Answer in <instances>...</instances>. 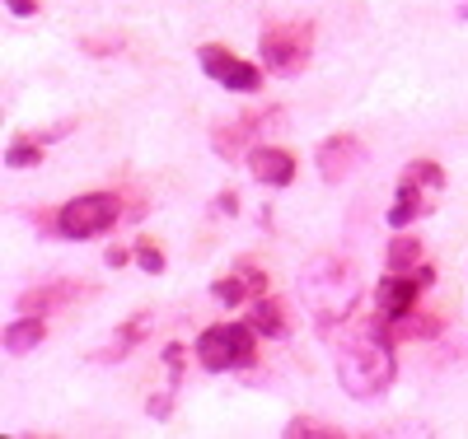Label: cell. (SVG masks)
I'll return each instance as SVG.
<instances>
[{
  "label": "cell",
  "mask_w": 468,
  "mask_h": 439,
  "mask_svg": "<svg viewBox=\"0 0 468 439\" xmlns=\"http://www.w3.org/2000/svg\"><path fill=\"white\" fill-rule=\"evenodd\" d=\"M394 379H399L394 337H388L379 328V318H375L366 332H356L342 346V355H337V383H342V392L356 397V402H370V397L388 392Z\"/></svg>",
  "instance_id": "cell-1"
},
{
  "label": "cell",
  "mask_w": 468,
  "mask_h": 439,
  "mask_svg": "<svg viewBox=\"0 0 468 439\" xmlns=\"http://www.w3.org/2000/svg\"><path fill=\"white\" fill-rule=\"evenodd\" d=\"M300 295H304L309 313H314L324 328H333L337 318L346 323L351 304H356V267H351L346 257L324 253L300 271Z\"/></svg>",
  "instance_id": "cell-2"
},
{
  "label": "cell",
  "mask_w": 468,
  "mask_h": 439,
  "mask_svg": "<svg viewBox=\"0 0 468 439\" xmlns=\"http://www.w3.org/2000/svg\"><path fill=\"white\" fill-rule=\"evenodd\" d=\"M258 57H262V70L267 75H300L314 57V24L309 19H277L258 33Z\"/></svg>",
  "instance_id": "cell-3"
},
{
  "label": "cell",
  "mask_w": 468,
  "mask_h": 439,
  "mask_svg": "<svg viewBox=\"0 0 468 439\" xmlns=\"http://www.w3.org/2000/svg\"><path fill=\"white\" fill-rule=\"evenodd\" d=\"M258 361V328L253 323H211L197 337V365L211 374L249 370Z\"/></svg>",
  "instance_id": "cell-4"
},
{
  "label": "cell",
  "mask_w": 468,
  "mask_h": 439,
  "mask_svg": "<svg viewBox=\"0 0 468 439\" xmlns=\"http://www.w3.org/2000/svg\"><path fill=\"white\" fill-rule=\"evenodd\" d=\"M117 220H122V196L117 192H85V196H70V202L57 211L52 229L61 238H99Z\"/></svg>",
  "instance_id": "cell-5"
},
{
  "label": "cell",
  "mask_w": 468,
  "mask_h": 439,
  "mask_svg": "<svg viewBox=\"0 0 468 439\" xmlns=\"http://www.w3.org/2000/svg\"><path fill=\"white\" fill-rule=\"evenodd\" d=\"M445 187V169L436 159H412L399 178V192H394V206H388V225L394 229H408L417 215L431 211V196Z\"/></svg>",
  "instance_id": "cell-6"
},
{
  "label": "cell",
  "mask_w": 468,
  "mask_h": 439,
  "mask_svg": "<svg viewBox=\"0 0 468 439\" xmlns=\"http://www.w3.org/2000/svg\"><path fill=\"white\" fill-rule=\"evenodd\" d=\"M436 271L431 267H412V271H388L379 290H375V318L379 323H399V318H408L417 308V299L431 290Z\"/></svg>",
  "instance_id": "cell-7"
},
{
  "label": "cell",
  "mask_w": 468,
  "mask_h": 439,
  "mask_svg": "<svg viewBox=\"0 0 468 439\" xmlns=\"http://www.w3.org/2000/svg\"><path fill=\"white\" fill-rule=\"evenodd\" d=\"M197 66L216 79L220 89H229V94H253V89L262 85V66L234 57V52L220 47V43H202V47H197Z\"/></svg>",
  "instance_id": "cell-8"
},
{
  "label": "cell",
  "mask_w": 468,
  "mask_h": 439,
  "mask_svg": "<svg viewBox=\"0 0 468 439\" xmlns=\"http://www.w3.org/2000/svg\"><path fill=\"white\" fill-rule=\"evenodd\" d=\"M277 122H282V108H253L244 117H234V122H220L211 131V145H216L220 159H239L267 127H277Z\"/></svg>",
  "instance_id": "cell-9"
},
{
  "label": "cell",
  "mask_w": 468,
  "mask_h": 439,
  "mask_svg": "<svg viewBox=\"0 0 468 439\" xmlns=\"http://www.w3.org/2000/svg\"><path fill=\"white\" fill-rule=\"evenodd\" d=\"M314 164H319V178H324V183H346L351 173L366 164V145L351 136V131L328 136V141L319 145V154H314Z\"/></svg>",
  "instance_id": "cell-10"
},
{
  "label": "cell",
  "mask_w": 468,
  "mask_h": 439,
  "mask_svg": "<svg viewBox=\"0 0 468 439\" xmlns=\"http://www.w3.org/2000/svg\"><path fill=\"white\" fill-rule=\"evenodd\" d=\"M94 286H80V281H43L19 295V313H37V318H52L61 308H75L80 299H90Z\"/></svg>",
  "instance_id": "cell-11"
},
{
  "label": "cell",
  "mask_w": 468,
  "mask_h": 439,
  "mask_svg": "<svg viewBox=\"0 0 468 439\" xmlns=\"http://www.w3.org/2000/svg\"><path fill=\"white\" fill-rule=\"evenodd\" d=\"M211 290H216V299L229 304V308H234V304H253V299L267 295V271L253 267V262H239V267H229Z\"/></svg>",
  "instance_id": "cell-12"
},
{
  "label": "cell",
  "mask_w": 468,
  "mask_h": 439,
  "mask_svg": "<svg viewBox=\"0 0 468 439\" xmlns=\"http://www.w3.org/2000/svg\"><path fill=\"white\" fill-rule=\"evenodd\" d=\"M249 173L262 187H291L295 183V154L282 145H253L249 150Z\"/></svg>",
  "instance_id": "cell-13"
},
{
  "label": "cell",
  "mask_w": 468,
  "mask_h": 439,
  "mask_svg": "<svg viewBox=\"0 0 468 439\" xmlns=\"http://www.w3.org/2000/svg\"><path fill=\"white\" fill-rule=\"evenodd\" d=\"M145 332H150V313H132L127 323H122V328L112 332V341L94 350V361H99V365H112V361H127V355H132V350H136V346L145 341Z\"/></svg>",
  "instance_id": "cell-14"
},
{
  "label": "cell",
  "mask_w": 468,
  "mask_h": 439,
  "mask_svg": "<svg viewBox=\"0 0 468 439\" xmlns=\"http://www.w3.org/2000/svg\"><path fill=\"white\" fill-rule=\"evenodd\" d=\"M249 323L258 328V337H286L291 332V318H286V304L277 299V295H262V299H253L249 304Z\"/></svg>",
  "instance_id": "cell-15"
},
{
  "label": "cell",
  "mask_w": 468,
  "mask_h": 439,
  "mask_svg": "<svg viewBox=\"0 0 468 439\" xmlns=\"http://www.w3.org/2000/svg\"><path fill=\"white\" fill-rule=\"evenodd\" d=\"M48 341V318H37V313H19L15 323L5 328V350L10 355H28L33 346H43Z\"/></svg>",
  "instance_id": "cell-16"
},
{
  "label": "cell",
  "mask_w": 468,
  "mask_h": 439,
  "mask_svg": "<svg viewBox=\"0 0 468 439\" xmlns=\"http://www.w3.org/2000/svg\"><path fill=\"white\" fill-rule=\"evenodd\" d=\"M394 341H426V337H436L441 332V313H408V318H399V323H379Z\"/></svg>",
  "instance_id": "cell-17"
},
{
  "label": "cell",
  "mask_w": 468,
  "mask_h": 439,
  "mask_svg": "<svg viewBox=\"0 0 468 439\" xmlns=\"http://www.w3.org/2000/svg\"><path fill=\"white\" fill-rule=\"evenodd\" d=\"M282 434L286 439H342L346 430H337L333 421H319V416H291Z\"/></svg>",
  "instance_id": "cell-18"
},
{
  "label": "cell",
  "mask_w": 468,
  "mask_h": 439,
  "mask_svg": "<svg viewBox=\"0 0 468 439\" xmlns=\"http://www.w3.org/2000/svg\"><path fill=\"white\" fill-rule=\"evenodd\" d=\"M384 267L388 271H412V267H421V244L412 234H399L394 244H388V253H384Z\"/></svg>",
  "instance_id": "cell-19"
},
{
  "label": "cell",
  "mask_w": 468,
  "mask_h": 439,
  "mask_svg": "<svg viewBox=\"0 0 468 439\" xmlns=\"http://www.w3.org/2000/svg\"><path fill=\"white\" fill-rule=\"evenodd\" d=\"M43 164V141H15L5 150V169H33Z\"/></svg>",
  "instance_id": "cell-20"
},
{
  "label": "cell",
  "mask_w": 468,
  "mask_h": 439,
  "mask_svg": "<svg viewBox=\"0 0 468 439\" xmlns=\"http://www.w3.org/2000/svg\"><path fill=\"white\" fill-rule=\"evenodd\" d=\"M136 262H141V271L160 276L165 271V248L154 244V238H141V244H136Z\"/></svg>",
  "instance_id": "cell-21"
},
{
  "label": "cell",
  "mask_w": 468,
  "mask_h": 439,
  "mask_svg": "<svg viewBox=\"0 0 468 439\" xmlns=\"http://www.w3.org/2000/svg\"><path fill=\"white\" fill-rule=\"evenodd\" d=\"M5 10H10L15 19H28V15L43 10V0H5Z\"/></svg>",
  "instance_id": "cell-22"
},
{
  "label": "cell",
  "mask_w": 468,
  "mask_h": 439,
  "mask_svg": "<svg viewBox=\"0 0 468 439\" xmlns=\"http://www.w3.org/2000/svg\"><path fill=\"white\" fill-rule=\"evenodd\" d=\"M211 211H216V215H234V211H239V196H234V192H220Z\"/></svg>",
  "instance_id": "cell-23"
},
{
  "label": "cell",
  "mask_w": 468,
  "mask_h": 439,
  "mask_svg": "<svg viewBox=\"0 0 468 439\" xmlns=\"http://www.w3.org/2000/svg\"><path fill=\"white\" fill-rule=\"evenodd\" d=\"M122 47V37H90L85 43V52H117Z\"/></svg>",
  "instance_id": "cell-24"
},
{
  "label": "cell",
  "mask_w": 468,
  "mask_h": 439,
  "mask_svg": "<svg viewBox=\"0 0 468 439\" xmlns=\"http://www.w3.org/2000/svg\"><path fill=\"white\" fill-rule=\"evenodd\" d=\"M132 257H136V248H108V257H103V262H108V267H127Z\"/></svg>",
  "instance_id": "cell-25"
}]
</instances>
